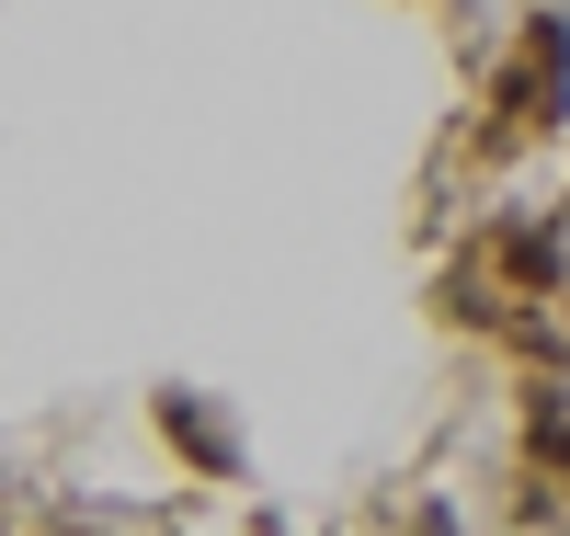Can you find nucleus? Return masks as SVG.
I'll use <instances>...</instances> for the list:
<instances>
[{
	"label": "nucleus",
	"instance_id": "7ed1b4c3",
	"mask_svg": "<svg viewBox=\"0 0 570 536\" xmlns=\"http://www.w3.org/2000/svg\"><path fill=\"white\" fill-rule=\"evenodd\" d=\"M149 422H160V433H171V446L195 457L206 479H240V433H228V422L195 400V388H160V400H149Z\"/></svg>",
	"mask_w": 570,
	"mask_h": 536
},
{
	"label": "nucleus",
	"instance_id": "20e7f679",
	"mask_svg": "<svg viewBox=\"0 0 570 536\" xmlns=\"http://www.w3.org/2000/svg\"><path fill=\"white\" fill-rule=\"evenodd\" d=\"M525 446H537V457H548V468L570 479V400H559V388H548V377L525 388Z\"/></svg>",
	"mask_w": 570,
	"mask_h": 536
},
{
	"label": "nucleus",
	"instance_id": "f257e3e1",
	"mask_svg": "<svg viewBox=\"0 0 570 536\" xmlns=\"http://www.w3.org/2000/svg\"><path fill=\"white\" fill-rule=\"evenodd\" d=\"M570 115V23L537 12L525 46L502 58V91H491V149H513V137H548Z\"/></svg>",
	"mask_w": 570,
	"mask_h": 536
},
{
	"label": "nucleus",
	"instance_id": "f03ea898",
	"mask_svg": "<svg viewBox=\"0 0 570 536\" xmlns=\"http://www.w3.org/2000/svg\"><path fill=\"white\" fill-rule=\"evenodd\" d=\"M480 263H491L502 298H570V240H559V217H502L480 240Z\"/></svg>",
	"mask_w": 570,
	"mask_h": 536
}]
</instances>
